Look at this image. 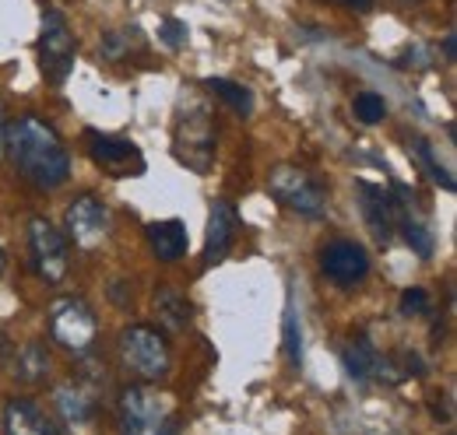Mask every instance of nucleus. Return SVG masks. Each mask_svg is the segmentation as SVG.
Returning a JSON list of instances; mask_svg holds the SVG:
<instances>
[{
    "label": "nucleus",
    "instance_id": "nucleus-16",
    "mask_svg": "<svg viewBox=\"0 0 457 435\" xmlns=\"http://www.w3.org/2000/svg\"><path fill=\"white\" fill-rule=\"evenodd\" d=\"M187 225L179 218H166V221H152L148 225V246L162 264H176L179 257H187Z\"/></svg>",
    "mask_w": 457,
    "mask_h": 435
},
{
    "label": "nucleus",
    "instance_id": "nucleus-12",
    "mask_svg": "<svg viewBox=\"0 0 457 435\" xmlns=\"http://www.w3.org/2000/svg\"><path fill=\"white\" fill-rule=\"evenodd\" d=\"M54 404H57V414L63 418V425L71 429L74 435H92L96 432V397L88 386L81 382H60L57 393H54Z\"/></svg>",
    "mask_w": 457,
    "mask_h": 435
},
{
    "label": "nucleus",
    "instance_id": "nucleus-25",
    "mask_svg": "<svg viewBox=\"0 0 457 435\" xmlns=\"http://www.w3.org/2000/svg\"><path fill=\"white\" fill-rule=\"evenodd\" d=\"M429 313V291L426 288H408L401 295V316H422Z\"/></svg>",
    "mask_w": 457,
    "mask_h": 435
},
{
    "label": "nucleus",
    "instance_id": "nucleus-23",
    "mask_svg": "<svg viewBox=\"0 0 457 435\" xmlns=\"http://www.w3.org/2000/svg\"><path fill=\"white\" fill-rule=\"evenodd\" d=\"M352 112H355V119H359V123L373 127V123H380V119L387 116V103H384L377 92H359V95H355V103H352Z\"/></svg>",
    "mask_w": 457,
    "mask_h": 435
},
{
    "label": "nucleus",
    "instance_id": "nucleus-5",
    "mask_svg": "<svg viewBox=\"0 0 457 435\" xmlns=\"http://www.w3.org/2000/svg\"><path fill=\"white\" fill-rule=\"evenodd\" d=\"M50 333L63 351L71 355H85L96 348L99 337V320L92 313V306L78 295H63L50 306Z\"/></svg>",
    "mask_w": 457,
    "mask_h": 435
},
{
    "label": "nucleus",
    "instance_id": "nucleus-8",
    "mask_svg": "<svg viewBox=\"0 0 457 435\" xmlns=\"http://www.w3.org/2000/svg\"><path fill=\"white\" fill-rule=\"evenodd\" d=\"M29 250H32V267L46 284H60L67 277V267H71L67 239L46 218H32L29 221Z\"/></svg>",
    "mask_w": 457,
    "mask_h": 435
},
{
    "label": "nucleus",
    "instance_id": "nucleus-20",
    "mask_svg": "<svg viewBox=\"0 0 457 435\" xmlns=\"http://www.w3.org/2000/svg\"><path fill=\"white\" fill-rule=\"evenodd\" d=\"M204 88H208L215 99H222L226 106L236 109L239 116H250V112H253V95H250V88H243V85H236V81H228V78H208Z\"/></svg>",
    "mask_w": 457,
    "mask_h": 435
},
{
    "label": "nucleus",
    "instance_id": "nucleus-11",
    "mask_svg": "<svg viewBox=\"0 0 457 435\" xmlns=\"http://www.w3.org/2000/svg\"><path fill=\"white\" fill-rule=\"evenodd\" d=\"M320 267H324V274H328L335 284L352 288V284H359V281L370 274V257H366V250H362L359 242H352V239H335V242H328V246L320 250Z\"/></svg>",
    "mask_w": 457,
    "mask_h": 435
},
{
    "label": "nucleus",
    "instance_id": "nucleus-21",
    "mask_svg": "<svg viewBox=\"0 0 457 435\" xmlns=\"http://www.w3.org/2000/svg\"><path fill=\"white\" fill-rule=\"evenodd\" d=\"M408 148H411V155L419 159V165H426V172H429V176H433V179H436V183H440L447 193H454V186H457L454 176H451L444 165L436 162V152H433V144H429L426 137H411V141H408Z\"/></svg>",
    "mask_w": 457,
    "mask_h": 435
},
{
    "label": "nucleus",
    "instance_id": "nucleus-4",
    "mask_svg": "<svg viewBox=\"0 0 457 435\" xmlns=\"http://www.w3.org/2000/svg\"><path fill=\"white\" fill-rule=\"evenodd\" d=\"M268 190L278 204L303 218H324L328 215V190L299 165H278L268 176Z\"/></svg>",
    "mask_w": 457,
    "mask_h": 435
},
{
    "label": "nucleus",
    "instance_id": "nucleus-22",
    "mask_svg": "<svg viewBox=\"0 0 457 435\" xmlns=\"http://www.w3.org/2000/svg\"><path fill=\"white\" fill-rule=\"evenodd\" d=\"M282 341H286V355L292 365L303 362V326H299V313H295V295L288 291L286 302V320H282Z\"/></svg>",
    "mask_w": 457,
    "mask_h": 435
},
{
    "label": "nucleus",
    "instance_id": "nucleus-7",
    "mask_svg": "<svg viewBox=\"0 0 457 435\" xmlns=\"http://www.w3.org/2000/svg\"><path fill=\"white\" fill-rule=\"evenodd\" d=\"M74 53H78V43H74L67 18L60 11H46L43 14V36H39V67H43L46 81L63 85L67 74L74 70Z\"/></svg>",
    "mask_w": 457,
    "mask_h": 435
},
{
    "label": "nucleus",
    "instance_id": "nucleus-6",
    "mask_svg": "<svg viewBox=\"0 0 457 435\" xmlns=\"http://www.w3.org/2000/svg\"><path fill=\"white\" fill-rule=\"evenodd\" d=\"M172 152L176 159L194 168L197 176H204L215 162V127L204 106H194L190 112H179L176 119V134H172Z\"/></svg>",
    "mask_w": 457,
    "mask_h": 435
},
{
    "label": "nucleus",
    "instance_id": "nucleus-24",
    "mask_svg": "<svg viewBox=\"0 0 457 435\" xmlns=\"http://www.w3.org/2000/svg\"><path fill=\"white\" fill-rule=\"evenodd\" d=\"M187 21H179V18H162L159 21V39L170 46V50H179V46H187Z\"/></svg>",
    "mask_w": 457,
    "mask_h": 435
},
{
    "label": "nucleus",
    "instance_id": "nucleus-18",
    "mask_svg": "<svg viewBox=\"0 0 457 435\" xmlns=\"http://www.w3.org/2000/svg\"><path fill=\"white\" fill-rule=\"evenodd\" d=\"M14 376L21 382H29V386L46 382V376H50V351H46V344H39V341L21 344L18 355H14Z\"/></svg>",
    "mask_w": 457,
    "mask_h": 435
},
{
    "label": "nucleus",
    "instance_id": "nucleus-27",
    "mask_svg": "<svg viewBox=\"0 0 457 435\" xmlns=\"http://www.w3.org/2000/svg\"><path fill=\"white\" fill-rule=\"evenodd\" d=\"M444 56H447V63H454L457 60V36L454 32H447V36H444Z\"/></svg>",
    "mask_w": 457,
    "mask_h": 435
},
{
    "label": "nucleus",
    "instance_id": "nucleus-10",
    "mask_svg": "<svg viewBox=\"0 0 457 435\" xmlns=\"http://www.w3.org/2000/svg\"><path fill=\"white\" fill-rule=\"evenodd\" d=\"M63 225H67V235L81 246V250H96L106 235H110V211L103 201H96L92 193L78 197L67 215H63Z\"/></svg>",
    "mask_w": 457,
    "mask_h": 435
},
{
    "label": "nucleus",
    "instance_id": "nucleus-3",
    "mask_svg": "<svg viewBox=\"0 0 457 435\" xmlns=\"http://www.w3.org/2000/svg\"><path fill=\"white\" fill-rule=\"evenodd\" d=\"M120 355H123V365L145 382H159L170 376L172 369V355L166 337L155 330V326L134 324L120 333Z\"/></svg>",
    "mask_w": 457,
    "mask_h": 435
},
{
    "label": "nucleus",
    "instance_id": "nucleus-28",
    "mask_svg": "<svg viewBox=\"0 0 457 435\" xmlns=\"http://www.w3.org/2000/svg\"><path fill=\"white\" fill-rule=\"evenodd\" d=\"M342 7H352V11H370L377 0H338Z\"/></svg>",
    "mask_w": 457,
    "mask_h": 435
},
{
    "label": "nucleus",
    "instance_id": "nucleus-29",
    "mask_svg": "<svg viewBox=\"0 0 457 435\" xmlns=\"http://www.w3.org/2000/svg\"><path fill=\"white\" fill-rule=\"evenodd\" d=\"M7 155V119H4V112H0V159Z\"/></svg>",
    "mask_w": 457,
    "mask_h": 435
},
{
    "label": "nucleus",
    "instance_id": "nucleus-17",
    "mask_svg": "<svg viewBox=\"0 0 457 435\" xmlns=\"http://www.w3.org/2000/svg\"><path fill=\"white\" fill-rule=\"evenodd\" d=\"M342 362H345V373L355 382H373L377 380V365H380V351L366 337H355V341L345 344Z\"/></svg>",
    "mask_w": 457,
    "mask_h": 435
},
{
    "label": "nucleus",
    "instance_id": "nucleus-15",
    "mask_svg": "<svg viewBox=\"0 0 457 435\" xmlns=\"http://www.w3.org/2000/svg\"><path fill=\"white\" fill-rule=\"evenodd\" d=\"M4 435H60L57 425L32 400H7L4 407Z\"/></svg>",
    "mask_w": 457,
    "mask_h": 435
},
{
    "label": "nucleus",
    "instance_id": "nucleus-2",
    "mask_svg": "<svg viewBox=\"0 0 457 435\" xmlns=\"http://www.w3.org/2000/svg\"><path fill=\"white\" fill-rule=\"evenodd\" d=\"M120 435H179L172 404L148 386L123 390L120 393Z\"/></svg>",
    "mask_w": 457,
    "mask_h": 435
},
{
    "label": "nucleus",
    "instance_id": "nucleus-1",
    "mask_svg": "<svg viewBox=\"0 0 457 435\" xmlns=\"http://www.w3.org/2000/svg\"><path fill=\"white\" fill-rule=\"evenodd\" d=\"M7 155L14 168L39 190H57L71 176V155L60 134L39 116H21L7 127Z\"/></svg>",
    "mask_w": 457,
    "mask_h": 435
},
{
    "label": "nucleus",
    "instance_id": "nucleus-14",
    "mask_svg": "<svg viewBox=\"0 0 457 435\" xmlns=\"http://www.w3.org/2000/svg\"><path fill=\"white\" fill-rule=\"evenodd\" d=\"M355 190H359V197H362V215L370 221L373 235H377L380 242H387V239L395 235V193H387L384 186L366 183V179H359Z\"/></svg>",
    "mask_w": 457,
    "mask_h": 435
},
{
    "label": "nucleus",
    "instance_id": "nucleus-26",
    "mask_svg": "<svg viewBox=\"0 0 457 435\" xmlns=\"http://www.w3.org/2000/svg\"><path fill=\"white\" fill-rule=\"evenodd\" d=\"M127 46H130V36H127V32H106V39H103V56H106V60H123Z\"/></svg>",
    "mask_w": 457,
    "mask_h": 435
},
{
    "label": "nucleus",
    "instance_id": "nucleus-19",
    "mask_svg": "<svg viewBox=\"0 0 457 435\" xmlns=\"http://www.w3.org/2000/svg\"><path fill=\"white\" fill-rule=\"evenodd\" d=\"M155 313H159V320L170 326V330H183V326L190 324V302H187V295H179L170 284H162L155 291Z\"/></svg>",
    "mask_w": 457,
    "mask_h": 435
},
{
    "label": "nucleus",
    "instance_id": "nucleus-30",
    "mask_svg": "<svg viewBox=\"0 0 457 435\" xmlns=\"http://www.w3.org/2000/svg\"><path fill=\"white\" fill-rule=\"evenodd\" d=\"M4 267H7V260H4V250H0V274H4Z\"/></svg>",
    "mask_w": 457,
    "mask_h": 435
},
{
    "label": "nucleus",
    "instance_id": "nucleus-9",
    "mask_svg": "<svg viewBox=\"0 0 457 435\" xmlns=\"http://www.w3.org/2000/svg\"><path fill=\"white\" fill-rule=\"evenodd\" d=\"M85 148H88V159L106 168L116 179H127V176H141L145 172V155L137 152V144L113 137V134H99V130H85Z\"/></svg>",
    "mask_w": 457,
    "mask_h": 435
},
{
    "label": "nucleus",
    "instance_id": "nucleus-13",
    "mask_svg": "<svg viewBox=\"0 0 457 435\" xmlns=\"http://www.w3.org/2000/svg\"><path fill=\"white\" fill-rule=\"evenodd\" d=\"M236 228H239L236 208H232L228 201H212L208 232H204V260H208V264H219V260L226 257L232 239H236Z\"/></svg>",
    "mask_w": 457,
    "mask_h": 435
}]
</instances>
